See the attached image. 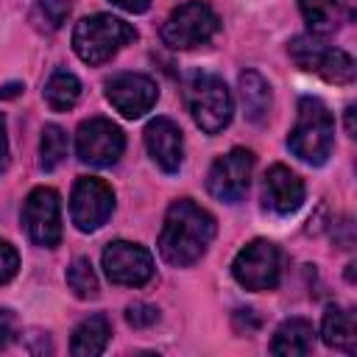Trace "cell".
Instances as JSON below:
<instances>
[{
  "label": "cell",
  "instance_id": "9",
  "mask_svg": "<svg viewBox=\"0 0 357 357\" xmlns=\"http://www.w3.org/2000/svg\"><path fill=\"white\" fill-rule=\"evenodd\" d=\"M123 148H126V137L112 120L89 117L78 126L75 151H78L81 162H86L92 167H109L123 156Z\"/></svg>",
  "mask_w": 357,
  "mask_h": 357
},
{
  "label": "cell",
  "instance_id": "30",
  "mask_svg": "<svg viewBox=\"0 0 357 357\" xmlns=\"http://www.w3.org/2000/svg\"><path fill=\"white\" fill-rule=\"evenodd\" d=\"M20 89H22V84H6V86L0 89V98H14Z\"/></svg>",
  "mask_w": 357,
  "mask_h": 357
},
{
  "label": "cell",
  "instance_id": "22",
  "mask_svg": "<svg viewBox=\"0 0 357 357\" xmlns=\"http://www.w3.org/2000/svg\"><path fill=\"white\" fill-rule=\"evenodd\" d=\"M67 151H70L67 131L61 126H53V123L45 126L42 139H39V165H42V170H56L67 159Z\"/></svg>",
  "mask_w": 357,
  "mask_h": 357
},
{
  "label": "cell",
  "instance_id": "3",
  "mask_svg": "<svg viewBox=\"0 0 357 357\" xmlns=\"http://www.w3.org/2000/svg\"><path fill=\"white\" fill-rule=\"evenodd\" d=\"M137 39L134 25L114 14H92L84 17L73 31V50L86 64H103L109 61L120 47Z\"/></svg>",
  "mask_w": 357,
  "mask_h": 357
},
{
  "label": "cell",
  "instance_id": "17",
  "mask_svg": "<svg viewBox=\"0 0 357 357\" xmlns=\"http://www.w3.org/2000/svg\"><path fill=\"white\" fill-rule=\"evenodd\" d=\"M321 335H324V343H326V346L351 354V351L357 349L354 312H351V310H343V307H335V304L326 307L324 324H321Z\"/></svg>",
  "mask_w": 357,
  "mask_h": 357
},
{
  "label": "cell",
  "instance_id": "31",
  "mask_svg": "<svg viewBox=\"0 0 357 357\" xmlns=\"http://www.w3.org/2000/svg\"><path fill=\"white\" fill-rule=\"evenodd\" d=\"M346 128H349V134L354 137V106L346 109Z\"/></svg>",
  "mask_w": 357,
  "mask_h": 357
},
{
  "label": "cell",
  "instance_id": "7",
  "mask_svg": "<svg viewBox=\"0 0 357 357\" xmlns=\"http://www.w3.org/2000/svg\"><path fill=\"white\" fill-rule=\"evenodd\" d=\"M231 276L240 287L262 293L273 290L282 276V254L271 240H251L245 248L237 251L231 262Z\"/></svg>",
  "mask_w": 357,
  "mask_h": 357
},
{
  "label": "cell",
  "instance_id": "10",
  "mask_svg": "<svg viewBox=\"0 0 357 357\" xmlns=\"http://www.w3.org/2000/svg\"><path fill=\"white\" fill-rule=\"evenodd\" d=\"M251 170H254V153L245 148H231L229 153L215 159V165L209 167V176H206L209 195L223 204H237L248 190Z\"/></svg>",
  "mask_w": 357,
  "mask_h": 357
},
{
  "label": "cell",
  "instance_id": "4",
  "mask_svg": "<svg viewBox=\"0 0 357 357\" xmlns=\"http://www.w3.org/2000/svg\"><path fill=\"white\" fill-rule=\"evenodd\" d=\"M184 98L187 109L195 120V126L206 134H218L229 126L234 100L226 86V81L215 73H192L184 81Z\"/></svg>",
  "mask_w": 357,
  "mask_h": 357
},
{
  "label": "cell",
  "instance_id": "11",
  "mask_svg": "<svg viewBox=\"0 0 357 357\" xmlns=\"http://www.w3.org/2000/svg\"><path fill=\"white\" fill-rule=\"evenodd\" d=\"M114 209V192L103 178L95 176H81L73 187L70 198V215L75 229L81 231H95L100 229Z\"/></svg>",
  "mask_w": 357,
  "mask_h": 357
},
{
  "label": "cell",
  "instance_id": "8",
  "mask_svg": "<svg viewBox=\"0 0 357 357\" xmlns=\"http://www.w3.org/2000/svg\"><path fill=\"white\" fill-rule=\"evenodd\" d=\"M22 226L36 245L56 248L61 243V201L50 187H36L22 204Z\"/></svg>",
  "mask_w": 357,
  "mask_h": 357
},
{
  "label": "cell",
  "instance_id": "28",
  "mask_svg": "<svg viewBox=\"0 0 357 357\" xmlns=\"http://www.w3.org/2000/svg\"><path fill=\"white\" fill-rule=\"evenodd\" d=\"M117 8H123V11H131V14H142L148 6H151V0H112Z\"/></svg>",
  "mask_w": 357,
  "mask_h": 357
},
{
  "label": "cell",
  "instance_id": "12",
  "mask_svg": "<svg viewBox=\"0 0 357 357\" xmlns=\"http://www.w3.org/2000/svg\"><path fill=\"white\" fill-rule=\"evenodd\" d=\"M100 262H103V273L114 284L139 287V284H145L153 276V257L139 243L114 240V243H109L103 248Z\"/></svg>",
  "mask_w": 357,
  "mask_h": 357
},
{
  "label": "cell",
  "instance_id": "13",
  "mask_svg": "<svg viewBox=\"0 0 357 357\" xmlns=\"http://www.w3.org/2000/svg\"><path fill=\"white\" fill-rule=\"evenodd\" d=\"M106 98L123 117L137 120V117H142L145 112L153 109V103L159 98V89L142 73H117L114 78L106 81Z\"/></svg>",
  "mask_w": 357,
  "mask_h": 357
},
{
  "label": "cell",
  "instance_id": "23",
  "mask_svg": "<svg viewBox=\"0 0 357 357\" xmlns=\"http://www.w3.org/2000/svg\"><path fill=\"white\" fill-rule=\"evenodd\" d=\"M67 287L78 298H95L98 296V276H95L89 259H84V257L73 259V265L67 268Z\"/></svg>",
  "mask_w": 357,
  "mask_h": 357
},
{
  "label": "cell",
  "instance_id": "19",
  "mask_svg": "<svg viewBox=\"0 0 357 357\" xmlns=\"http://www.w3.org/2000/svg\"><path fill=\"white\" fill-rule=\"evenodd\" d=\"M240 98H243L245 117L251 123H262L268 117V112H271V86L257 70L240 73Z\"/></svg>",
  "mask_w": 357,
  "mask_h": 357
},
{
  "label": "cell",
  "instance_id": "25",
  "mask_svg": "<svg viewBox=\"0 0 357 357\" xmlns=\"http://www.w3.org/2000/svg\"><path fill=\"white\" fill-rule=\"evenodd\" d=\"M126 321H128L134 329H148V326H153V324L159 321V310H156L153 304L134 301V304H128V310H126Z\"/></svg>",
  "mask_w": 357,
  "mask_h": 357
},
{
  "label": "cell",
  "instance_id": "16",
  "mask_svg": "<svg viewBox=\"0 0 357 357\" xmlns=\"http://www.w3.org/2000/svg\"><path fill=\"white\" fill-rule=\"evenodd\" d=\"M312 346H315V329L307 318H287L271 340V351L273 354H287V357L310 354Z\"/></svg>",
  "mask_w": 357,
  "mask_h": 357
},
{
  "label": "cell",
  "instance_id": "2",
  "mask_svg": "<svg viewBox=\"0 0 357 357\" xmlns=\"http://www.w3.org/2000/svg\"><path fill=\"white\" fill-rule=\"evenodd\" d=\"M335 145V120L332 112L318 98H301L296 126L287 137V148L307 165H324Z\"/></svg>",
  "mask_w": 357,
  "mask_h": 357
},
{
  "label": "cell",
  "instance_id": "5",
  "mask_svg": "<svg viewBox=\"0 0 357 357\" xmlns=\"http://www.w3.org/2000/svg\"><path fill=\"white\" fill-rule=\"evenodd\" d=\"M287 53L304 73H315L329 84H351L354 81V59L346 50L324 42L321 36H312V33L296 36L287 45Z\"/></svg>",
  "mask_w": 357,
  "mask_h": 357
},
{
  "label": "cell",
  "instance_id": "1",
  "mask_svg": "<svg viewBox=\"0 0 357 357\" xmlns=\"http://www.w3.org/2000/svg\"><path fill=\"white\" fill-rule=\"evenodd\" d=\"M215 231H218L215 218L204 206H198L190 198H178L170 204L165 215V226L159 234V254L167 265L187 268L204 257Z\"/></svg>",
  "mask_w": 357,
  "mask_h": 357
},
{
  "label": "cell",
  "instance_id": "14",
  "mask_svg": "<svg viewBox=\"0 0 357 357\" xmlns=\"http://www.w3.org/2000/svg\"><path fill=\"white\" fill-rule=\"evenodd\" d=\"M145 148L165 173H176L181 167L184 139H181V128L170 117H156L145 126Z\"/></svg>",
  "mask_w": 357,
  "mask_h": 357
},
{
  "label": "cell",
  "instance_id": "21",
  "mask_svg": "<svg viewBox=\"0 0 357 357\" xmlns=\"http://www.w3.org/2000/svg\"><path fill=\"white\" fill-rule=\"evenodd\" d=\"M298 8L312 36H326L340 25V11L335 0H298Z\"/></svg>",
  "mask_w": 357,
  "mask_h": 357
},
{
  "label": "cell",
  "instance_id": "29",
  "mask_svg": "<svg viewBox=\"0 0 357 357\" xmlns=\"http://www.w3.org/2000/svg\"><path fill=\"white\" fill-rule=\"evenodd\" d=\"M8 162V137H6V117L0 114V170Z\"/></svg>",
  "mask_w": 357,
  "mask_h": 357
},
{
  "label": "cell",
  "instance_id": "20",
  "mask_svg": "<svg viewBox=\"0 0 357 357\" xmlns=\"http://www.w3.org/2000/svg\"><path fill=\"white\" fill-rule=\"evenodd\" d=\"M81 98V81L70 70H53V75L45 84V100L56 112H67Z\"/></svg>",
  "mask_w": 357,
  "mask_h": 357
},
{
  "label": "cell",
  "instance_id": "24",
  "mask_svg": "<svg viewBox=\"0 0 357 357\" xmlns=\"http://www.w3.org/2000/svg\"><path fill=\"white\" fill-rule=\"evenodd\" d=\"M70 8H73L70 0H36V11L45 20L47 31L61 28L67 22V17H70Z\"/></svg>",
  "mask_w": 357,
  "mask_h": 357
},
{
  "label": "cell",
  "instance_id": "6",
  "mask_svg": "<svg viewBox=\"0 0 357 357\" xmlns=\"http://www.w3.org/2000/svg\"><path fill=\"white\" fill-rule=\"evenodd\" d=\"M220 28L218 14L204 0H190L178 6L162 25V42L173 50H190L206 45Z\"/></svg>",
  "mask_w": 357,
  "mask_h": 357
},
{
  "label": "cell",
  "instance_id": "27",
  "mask_svg": "<svg viewBox=\"0 0 357 357\" xmlns=\"http://www.w3.org/2000/svg\"><path fill=\"white\" fill-rule=\"evenodd\" d=\"M17 337V315L11 310H0V351L11 346Z\"/></svg>",
  "mask_w": 357,
  "mask_h": 357
},
{
  "label": "cell",
  "instance_id": "15",
  "mask_svg": "<svg viewBox=\"0 0 357 357\" xmlns=\"http://www.w3.org/2000/svg\"><path fill=\"white\" fill-rule=\"evenodd\" d=\"M265 206L276 215H293L304 204V181L284 165H273L262 184Z\"/></svg>",
  "mask_w": 357,
  "mask_h": 357
},
{
  "label": "cell",
  "instance_id": "18",
  "mask_svg": "<svg viewBox=\"0 0 357 357\" xmlns=\"http://www.w3.org/2000/svg\"><path fill=\"white\" fill-rule=\"evenodd\" d=\"M109 335H112V326H109V318L106 315H89L84 318L75 332H73V340H70V351L75 357H95V354H103L106 343H109Z\"/></svg>",
  "mask_w": 357,
  "mask_h": 357
},
{
  "label": "cell",
  "instance_id": "26",
  "mask_svg": "<svg viewBox=\"0 0 357 357\" xmlns=\"http://www.w3.org/2000/svg\"><path fill=\"white\" fill-rule=\"evenodd\" d=\"M17 268H20L17 248L8 240H0V284H6L8 279H14L17 276Z\"/></svg>",
  "mask_w": 357,
  "mask_h": 357
}]
</instances>
